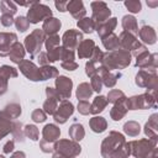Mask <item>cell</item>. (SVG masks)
I'll return each mask as SVG.
<instances>
[{
  "mask_svg": "<svg viewBox=\"0 0 158 158\" xmlns=\"http://www.w3.org/2000/svg\"><path fill=\"white\" fill-rule=\"evenodd\" d=\"M23 133H25V137H28L32 141H38L40 130L37 128V126H35V125H26L25 128H23Z\"/></svg>",
  "mask_w": 158,
  "mask_h": 158,
  "instance_id": "cell-42",
  "label": "cell"
},
{
  "mask_svg": "<svg viewBox=\"0 0 158 158\" xmlns=\"http://www.w3.org/2000/svg\"><path fill=\"white\" fill-rule=\"evenodd\" d=\"M60 128L54 123H47L42 130V139L48 143H54L59 139Z\"/></svg>",
  "mask_w": 158,
  "mask_h": 158,
  "instance_id": "cell-20",
  "label": "cell"
},
{
  "mask_svg": "<svg viewBox=\"0 0 158 158\" xmlns=\"http://www.w3.org/2000/svg\"><path fill=\"white\" fill-rule=\"evenodd\" d=\"M107 99H106V96H104V95H98L94 100H93V102L90 104V114H93V115H98V114H100V112H102L104 110H105V107L107 106Z\"/></svg>",
  "mask_w": 158,
  "mask_h": 158,
  "instance_id": "cell-31",
  "label": "cell"
},
{
  "mask_svg": "<svg viewBox=\"0 0 158 158\" xmlns=\"http://www.w3.org/2000/svg\"><path fill=\"white\" fill-rule=\"evenodd\" d=\"M14 148H15V141H14V139H10V141H7V142L4 144L2 152H4L5 154H9V153H11V152L14 151Z\"/></svg>",
  "mask_w": 158,
  "mask_h": 158,
  "instance_id": "cell-56",
  "label": "cell"
},
{
  "mask_svg": "<svg viewBox=\"0 0 158 158\" xmlns=\"http://www.w3.org/2000/svg\"><path fill=\"white\" fill-rule=\"evenodd\" d=\"M25 54H26V49H25L23 44L17 41L12 44V47L10 49V53H9V58L12 63L20 64L25 59Z\"/></svg>",
  "mask_w": 158,
  "mask_h": 158,
  "instance_id": "cell-23",
  "label": "cell"
},
{
  "mask_svg": "<svg viewBox=\"0 0 158 158\" xmlns=\"http://www.w3.org/2000/svg\"><path fill=\"white\" fill-rule=\"evenodd\" d=\"M60 27H62L60 20L52 16V17H48L47 20L43 21L42 31L46 36H52V35H57V32L60 30Z\"/></svg>",
  "mask_w": 158,
  "mask_h": 158,
  "instance_id": "cell-25",
  "label": "cell"
},
{
  "mask_svg": "<svg viewBox=\"0 0 158 158\" xmlns=\"http://www.w3.org/2000/svg\"><path fill=\"white\" fill-rule=\"evenodd\" d=\"M17 42V36L14 32H0V57H7L12 44Z\"/></svg>",
  "mask_w": 158,
  "mask_h": 158,
  "instance_id": "cell-18",
  "label": "cell"
},
{
  "mask_svg": "<svg viewBox=\"0 0 158 158\" xmlns=\"http://www.w3.org/2000/svg\"><path fill=\"white\" fill-rule=\"evenodd\" d=\"M31 118H32L35 122H44L46 118H47V115H46V112H44L42 109H36V110L32 111Z\"/></svg>",
  "mask_w": 158,
  "mask_h": 158,
  "instance_id": "cell-50",
  "label": "cell"
},
{
  "mask_svg": "<svg viewBox=\"0 0 158 158\" xmlns=\"http://www.w3.org/2000/svg\"><path fill=\"white\" fill-rule=\"evenodd\" d=\"M37 62L41 67H44V65H49V59H48V56L46 52H41L40 54H37Z\"/></svg>",
  "mask_w": 158,
  "mask_h": 158,
  "instance_id": "cell-54",
  "label": "cell"
},
{
  "mask_svg": "<svg viewBox=\"0 0 158 158\" xmlns=\"http://www.w3.org/2000/svg\"><path fill=\"white\" fill-rule=\"evenodd\" d=\"M141 38V41L143 43H147V44H154L156 41H157V35H156V31L152 26H148V25H143L141 28H138V33H137Z\"/></svg>",
  "mask_w": 158,
  "mask_h": 158,
  "instance_id": "cell-26",
  "label": "cell"
},
{
  "mask_svg": "<svg viewBox=\"0 0 158 158\" xmlns=\"http://www.w3.org/2000/svg\"><path fill=\"white\" fill-rule=\"evenodd\" d=\"M0 22H1L2 26H5V27H10L11 25H14L15 19H14V16H11V15L2 14L1 17H0Z\"/></svg>",
  "mask_w": 158,
  "mask_h": 158,
  "instance_id": "cell-52",
  "label": "cell"
},
{
  "mask_svg": "<svg viewBox=\"0 0 158 158\" xmlns=\"http://www.w3.org/2000/svg\"><path fill=\"white\" fill-rule=\"evenodd\" d=\"M147 5L151 6V7H156V6H158V1H157V0H156V1H149V0H147Z\"/></svg>",
  "mask_w": 158,
  "mask_h": 158,
  "instance_id": "cell-60",
  "label": "cell"
},
{
  "mask_svg": "<svg viewBox=\"0 0 158 158\" xmlns=\"http://www.w3.org/2000/svg\"><path fill=\"white\" fill-rule=\"evenodd\" d=\"M0 158H6L5 156H2V154H0Z\"/></svg>",
  "mask_w": 158,
  "mask_h": 158,
  "instance_id": "cell-62",
  "label": "cell"
},
{
  "mask_svg": "<svg viewBox=\"0 0 158 158\" xmlns=\"http://www.w3.org/2000/svg\"><path fill=\"white\" fill-rule=\"evenodd\" d=\"M83 33L78 30H74V28H69L68 31H65L60 38L62 43H63V48L68 49V51H73L78 48L79 43L83 41Z\"/></svg>",
  "mask_w": 158,
  "mask_h": 158,
  "instance_id": "cell-11",
  "label": "cell"
},
{
  "mask_svg": "<svg viewBox=\"0 0 158 158\" xmlns=\"http://www.w3.org/2000/svg\"><path fill=\"white\" fill-rule=\"evenodd\" d=\"M90 85H91V89L93 91H96V93H100L102 90V80L100 78L99 74L91 77V81H90Z\"/></svg>",
  "mask_w": 158,
  "mask_h": 158,
  "instance_id": "cell-49",
  "label": "cell"
},
{
  "mask_svg": "<svg viewBox=\"0 0 158 158\" xmlns=\"http://www.w3.org/2000/svg\"><path fill=\"white\" fill-rule=\"evenodd\" d=\"M46 95H47V100L43 102L42 110L46 112V115H53L58 107V102L62 101V99L57 93V90L51 86H46Z\"/></svg>",
  "mask_w": 158,
  "mask_h": 158,
  "instance_id": "cell-13",
  "label": "cell"
},
{
  "mask_svg": "<svg viewBox=\"0 0 158 158\" xmlns=\"http://www.w3.org/2000/svg\"><path fill=\"white\" fill-rule=\"evenodd\" d=\"M54 143H48V142H44L43 139L40 141V148L43 153H52L54 152V148H53Z\"/></svg>",
  "mask_w": 158,
  "mask_h": 158,
  "instance_id": "cell-53",
  "label": "cell"
},
{
  "mask_svg": "<svg viewBox=\"0 0 158 158\" xmlns=\"http://www.w3.org/2000/svg\"><path fill=\"white\" fill-rule=\"evenodd\" d=\"M52 158H77V157H67V156H63V154H59V153H53Z\"/></svg>",
  "mask_w": 158,
  "mask_h": 158,
  "instance_id": "cell-59",
  "label": "cell"
},
{
  "mask_svg": "<svg viewBox=\"0 0 158 158\" xmlns=\"http://www.w3.org/2000/svg\"><path fill=\"white\" fill-rule=\"evenodd\" d=\"M10 158H26V154L22 151H16L10 156Z\"/></svg>",
  "mask_w": 158,
  "mask_h": 158,
  "instance_id": "cell-58",
  "label": "cell"
},
{
  "mask_svg": "<svg viewBox=\"0 0 158 158\" xmlns=\"http://www.w3.org/2000/svg\"><path fill=\"white\" fill-rule=\"evenodd\" d=\"M17 69L14 67H10L7 64H4L0 67V95H4L7 91V81L10 78L17 77Z\"/></svg>",
  "mask_w": 158,
  "mask_h": 158,
  "instance_id": "cell-17",
  "label": "cell"
},
{
  "mask_svg": "<svg viewBox=\"0 0 158 158\" xmlns=\"http://www.w3.org/2000/svg\"><path fill=\"white\" fill-rule=\"evenodd\" d=\"M0 10H1V14H6V15L14 16L17 12V6H16V2H14V1L2 0L0 2Z\"/></svg>",
  "mask_w": 158,
  "mask_h": 158,
  "instance_id": "cell-40",
  "label": "cell"
},
{
  "mask_svg": "<svg viewBox=\"0 0 158 158\" xmlns=\"http://www.w3.org/2000/svg\"><path fill=\"white\" fill-rule=\"evenodd\" d=\"M14 23L16 26V30H19L20 32H25L30 27V22L27 20V17H25V16H17L15 19V22Z\"/></svg>",
  "mask_w": 158,
  "mask_h": 158,
  "instance_id": "cell-46",
  "label": "cell"
},
{
  "mask_svg": "<svg viewBox=\"0 0 158 158\" xmlns=\"http://www.w3.org/2000/svg\"><path fill=\"white\" fill-rule=\"evenodd\" d=\"M59 42H60V37L58 35H52V36H47L46 40H44V47L48 51L56 48L59 46Z\"/></svg>",
  "mask_w": 158,
  "mask_h": 158,
  "instance_id": "cell-44",
  "label": "cell"
},
{
  "mask_svg": "<svg viewBox=\"0 0 158 158\" xmlns=\"http://www.w3.org/2000/svg\"><path fill=\"white\" fill-rule=\"evenodd\" d=\"M118 42H120V48L121 49H125V51H128L131 53V56H139L141 53L146 52L147 51V47L141 43L137 37L130 32H126V31H122L118 36Z\"/></svg>",
  "mask_w": 158,
  "mask_h": 158,
  "instance_id": "cell-5",
  "label": "cell"
},
{
  "mask_svg": "<svg viewBox=\"0 0 158 158\" xmlns=\"http://www.w3.org/2000/svg\"><path fill=\"white\" fill-rule=\"evenodd\" d=\"M48 17H52V10L49 6L36 1L27 11V20L30 23H38L40 21H44Z\"/></svg>",
  "mask_w": 158,
  "mask_h": 158,
  "instance_id": "cell-8",
  "label": "cell"
},
{
  "mask_svg": "<svg viewBox=\"0 0 158 158\" xmlns=\"http://www.w3.org/2000/svg\"><path fill=\"white\" fill-rule=\"evenodd\" d=\"M116 26H117V19L116 17H110L105 22H101V23L95 25V31L98 32L99 37L102 38V37L112 33Z\"/></svg>",
  "mask_w": 158,
  "mask_h": 158,
  "instance_id": "cell-22",
  "label": "cell"
},
{
  "mask_svg": "<svg viewBox=\"0 0 158 158\" xmlns=\"http://www.w3.org/2000/svg\"><path fill=\"white\" fill-rule=\"evenodd\" d=\"M73 114H74V105L69 100H62L56 112L53 114V118L57 123H65L67 120Z\"/></svg>",
  "mask_w": 158,
  "mask_h": 158,
  "instance_id": "cell-14",
  "label": "cell"
},
{
  "mask_svg": "<svg viewBox=\"0 0 158 158\" xmlns=\"http://www.w3.org/2000/svg\"><path fill=\"white\" fill-rule=\"evenodd\" d=\"M78 111L80 115H89L90 114V102L88 100H79L78 102Z\"/></svg>",
  "mask_w": 158,
  "mask_h": 158,
  "instance_id": "cell-51",
  "label": "cell"
},
{
  "mask_svg": "<svg viewBox=\"0 0 158 158\" xmlns=\"http://www.w3.org/2000/svg\"><path fill=\"white\" fill-rule=\"evenodd\" d=\"M106 99H107V102L116 104V102H118V101H123V100L126 99V95H125L123 91H121V90H118V89H112V90L109 91Z\"/></svg>",
  "mask_w": 158,
  "mask_h": 158,
  "instance_id": "cell-41",
  "label": "cell"
},
{
  "mask_svg": "<svg viewBox=\"0 0 158 158\" xmlns=\"http://www.w3.org/2000/svg\"><path fill=\"white\" fill-rule=\"evenodd\" d=\"M121 25H122L123 31L137 36V33H138V23H137V20H136V17L133 15H125L122 17V20H121Z\"/></svg>",
  "mask_w": 158,
  "mask_h": 158,
  "instance_id": "cell-30",
  "label": "cell"
},
{
  "mask_svg": "<svg viewBox=\"0 0 158 158\" xmlns=\"http://www.w3.org/2000/svg\"><path fill=\"white\" fill-rule=\"evenodd\" d=\"M123 5L132 14H137V12H139L142 10V4H141L139 0H127V1L123 2Z\"/></svg>",
  "mask_w": 158,
  "mask_h": 158,
  "instance_id": "cell-45",
  "label": "cell"
},
{
  "mask_svg": "<svg viewBox=\"0 0 158 158\" xmlns=\"http://www.w3.org/2000/svg\"><path fill=\"white\" fill-rule=\"evenodd\" d=\"M158 138H141L130 142L131 154L135 158H148L157 148Z\"/></svg>",
  "mask_w": 158,
  "mask_h": 158,
  "instance_id": "cell-3",
  "label": "cell"
},
{
  "mask_svg": "<svg viewBox=\"0 0 158 158\" xmlns=\"http://www.w3.org/2000/svg\"><path fill=\"white\" fill-rule=\"evenodd\" d=\"M102 58H104V52L96 46L95 49H94V52H93V54H91V57L89 58V60H91L93 63H95V64H98V65H101Z\"/></svg>",
  "mask_w": 158,
  "mask_h": 158,
  "instance_id": "cell-48",
  "label": "cell"
},
{
  "mask_svg": "<svg viewBox=\"0 0 158 158\" xmlns=\"http://www.w3.org/2000/svg\"><path fill=\"white\" fill-rule=\"evenodd\" d=\"M136 67L141 69H148V70H157L158 67V54L157 53H149L148 49L139 56L136 57Z\"/></svg>",
  "mask_w": 158,
  "mask_h": 158,
  "instance_id": "cell-12",
  "label": "cell"
},
{
  "mask_svg": "<svg viewBox=\"0 0 158 158\" xmlns=\"http://www.w3.org/2000/svg\"><path fill=\"white\" fill-rule=\"evenodd\" d=\"M135 83L139 88H146L147 91H157L158 89V75L157 70L141 69L135 77Z\"/></svg>",
  "mask_w": 158,
  "mask_h": 158,
  "instance_id": "cell-7",
  "label": "cell"
},
{
  "mask_svg": "<svg viewBox=\"0 0 158 158\" xmlns=\"http://www.w3.org/2000/svg\"><path fill=\"white\" fill-rule=\"evenodd\" d=\"M90 6H91V11H93L91 20L95 22V25L105 22L106 20L110 19L111 10L106 5V2H104V1H93L90 4Z\"/></svg>",
  "mask_w": 158,
  "mask_h": 158,
  "instance_id": "cell-10",
  "label": "cell"
},
{
  "mask_svg": "<svg viewBox=\"0 0 158 158\" xmlns=\"http://www.w3.org/2000/svg\"><path fill=\"white\" fill-rule=\"evenodd\" d=\"M126 106L128 110H146L156 107V91H146L141 95H133L126 99Z\"/></svg>",
  "mask_w": 158,
  "mask_h": 158,
  "instance_id": "cell-4",
  "label": "cell"
},
{
  "mask_svg": "<svg viewBox=\"0 0 158 158\" xmlns=\"http://www.w3.org/2000/svg\"><path fill=\"white\" fill-rule=\"evenodd\" d=\"M131 53L125 49H116L112 52L104 53V58L101 62V67L109 72H114L116 69H125L131 63Z\"/></svg>",
  "mask_w": 158,
  "mask_h": 158,
  "instance_id": "cell-2",
  "label": "cell"
},
{
  "mask_svg": "<svg viewBox=\"0 0 158 158\" xmlns=\"http://www.w3.org/2000/svg\"><path fill=\"white\" fill-rule=\"evenodd\" d=\"M67 11L70 12V15L75 19V20H80L83 17H85L86 10L84 7V4L81 0H70L67 4Z\"/></svg>",
  "mask_w": 158,
  "mask_h": 158,
  "instance_id": "cell-21",
  "label": "cell"
},
{
  "mask_svg": "<svg viewBox=\"0 0 158 158\" xmlns=\"http://www.w3.org/2000/svg\"><path fill=\"white\" fill-rule=\"evenodd\" d=\"M19 69L20 72L31 81H40L41 80V75H40V68L28 59H23L20 64H19Z\"/></svg>",
  "mask_w": 158,
  "mask_h": 158,
  "instance_id": "cell-16",
  "label": "cell"
},
{
  "mask_svg": "<svg viewBox=\"0 0 158 158\" xmlns=\"http://www.w3.org/2000/svg\"><path fill=\"white\" fill-rule=\"evenodd\" d=\"M144 135L148 138H158V114H152L143 127Z\"/></svg>",
  "mask_w": 158,
  "mask_h": 158,
  "instance_id": "cell-24",
  "label": "cell"
},
{
  "mask_svg": "<svg viewBox=\"0 0 158 158\" xmlns=\"http://www.w3.org/2000/svg\"><path fill=\"white\" fill-rule=\"evenodd\" d=\"M44 40H46V35L43 33L42 28H35L28 36H26L25 38V43L23 47L26 49V52L30 53V57L33 59L37 54L41 53L42 46L44 44Z\"/></svg>",
  "mask_w": 158,
  "mask_h": 158,
  "instance_id": "cell-6",
  "label": "cell"
},
{
  "mask_svg": "<svg viewBox=\"0 0 158 158\" xmlns=\"http://www.w3.org/2000/svg\"><path fill=\"white\" fill-rule=\"evenodd\" d=\"M21 111L22 110H21V105L20 104H17V102L7 104L2 110H0V118L14 121V120L20 117Z\"/></svg>",
  "mask_w": 158,
  "mask_h": 158,
  "instance_id": "cell-19",
  "label": "cell"
},
{
  "mask_svg": "<svg viewBox=\"0 0 158 158\" xmlns=\"http://www.w3.org/2000/svg\"><path fill=\"white\" fill-rule=\"evenodd\" d=\"M54 85H56L54 89L57 90V93L59 94L62 100H67L70 98L72 89H73V80L70 78H68L65 75H58L56 78Z\"/></svg>",
  "mask_w": 158,
  "mask_h": 158,
  "instance_id": "cell-15",
  "label": "cell"
},
{
  "mask_svg": "<svg viewBox=\"0 0 158 158\" xmlns=\"http://www.w3.org/2000/svg\"><path fill=\"white\" fill-rule=\"evenodd\" d=\"M96 44L93 40H83L79 46H78V57L80 59H84V58H90L94 49H95Z\"/></svg>",
  "mask_w": 158,
  "mask_h": 158,
  "instance_id": "cell-28",
  "label": "cell"
},
{
  "mask_svg": "<svg viewBox=\"0 0 158 158\" xmlns=\"http://www.w3.org/2000/svg\"><path fill=\"white\" fill-rule=\"evenodd\" d=\"M100 69H101V65H98V64L93 63L91 60L86 62V64H85V74H86L89 78H91V77L99 74V73H100Z\"/></svg>",
  "mask_w": 158,
  "mask_h": 158,
  "instance_id": "cell-47",
  "label": "cell"
},
{
  "mask_svg": "<svg viewBox=\"0 0 158 158\" xmlns=\"http://www.w3.org/2000/svg\"><path fill=\"white\" fill-rule=\"evenodd\" d=\"M40 75H41V80H48L52 78H57L58 69L53 65H44L40 68Z\"/></svg>",
  "mask_w": 158,
  "mask_h": 158,
  "instance_id": "cell-37",
  "label": "cell"
},
{
  "mask_svg": "<svg viewBox=\"0 0 158 158\" xmlns=\"http://www.w3.org/2000/svg\"><path fill=\"white\" fill-rule=\"evenodd\" d=\"M127 99V98H126ZM126 99L123 101H118L116 104H114L112 109L110 110V117L114 120V121H120L121 118L125 117V115L127 114L128 109L126 106Z\"/></svg>",
  "mask_w": 158,
  "mask_h": 158,
  "instance_id": "cell-29",
  "label": "cell"
},
{
  "mask_svg": "<svg viewBox=\"0 0 158 158\" xmlns=\"http://www.w3.org/2000/svg\"><path fill=\"white\" fill-rule=\"evenodd\" d=\"M101 42H102V46L105 47V49H107L109 52H112V51H116L120 48V42H118V36L115 35L114 32L102 37L101 38Z\"/></svg>",
  "mask_w": 158,
  "mask_h": 158,
  "instance_id": "cell-33",
  "label": "cell"
},
{
  "mask_svg": "<svg viewBox=\"0 0 158 158\" xmlns=\"http://www.w3.org/2000/svg\"><path fill=\"white\" fill-rule=\"evenodd\" d=\"M12 137L14 141L17 142H23L25 141V133H23V128H22V123L20 121H12Z\"/></svg>",
  "mask_w": 158,
  "mask_h": 158,
  "instance_id": "cell-39",
  "label": "cell"
},
{
  "mask_svg": "<svg viewBox=\"0 0 158 158\" xmlns=\"http://www.w3.org/2000/svg\"><path fill=\"white\" fill-rule=\"evenodd\" d=\"M89 126L93 132L95 133H102L107 128V121L102 116H94L89 120Z\"/></svg>",
  "mask_w": 158,
  "mask_h": 158,
  "instance_id": "cell-32",
  "label": "cell"
},
{
  "mask_svg": "<svg viewBox=\"0 0 158 158\" xmlns=\"http://www.w3.org/2000/svg\"><path fill=\"white\" fill-rule=\"evenodd\" d=\"M123 132L130 137H136L141 132V126L136 121H127L123 125Z\"/></svg>",
  "mask_w": 158,
  "mask_h": 158,
  "instance_id": "cell-38",
  "label": "cell"
},
{
  "mask_svg": "<svg viewBox=\"0 0 158 158\" xmlns=\"http://www.w3.org/2000/svg\"><path fill=\"white\" fill-rule=\"evenodd\" d=\"M77 26L79 27V30H81L84 33H93L95 31V22L91 20V17H83L80 20L77 21Z\"/></svg>",
  "mask_w": 158,
  "mask_h": 158,
  "instance_id": "cell-36",
  "label": "cell"
},
{
  "mask_svg": "<svg viewBox=\"0 0 158 158\" xmlns=\"http://www.w3.org/2000/svg\"><path fill=\"white\" fill-rule=\"evenodd\" d=\"M100 148L104 158H128L131 156L130 142H127L125 136L117 131H110L102 139Z\"/></svg>",
  "mask_w": 158,
  "mask_h": 158,
  "instance_id": "cell-1",
  "label": "cell"
},
{
  "mask_svg": "<svg viewBox=\"0 0 158 158\" xmlns=\"http://www.w3.org/2000/svg\"><path fill=\"white\" fill-rule=\"evenodd\" d=\"M54 152L67 156V157H78L81 153V147L78 142L72 139H58L54 142Z\"/></svg>",
  "mask_w": 158,
  "mask_h": 158,
  "instance_id": "cell-9",
  "label": "cell"
},
{
  "mask_svg": "<svg viewBox=\"0 0 158 158\" xmlns=\"http://www.w3.org/2000/svg\"><path fill=\"white\" fill-rule=\"evenodd\" d=\"M68 135L72 138V141L79 142V141H81L85 137V130H84V127H83L81 123L75 122V123L70 125V127L68 130Z\"/></svg>",
  "mask_w": 158,
  "mask_h": 158,
  "instance_id": "cell-34",
  "label": "cell"
},
{
  "mask_svg": "<svg viewBox=\"0 0 158 158\" xmlns=\"http://www.w3.org/2000/svg\"><path fill=\"white\" fill-rule=\"evenodd\" d=\"M11 131H12V121L0 118V141L5 136H7L9 133H11Z\"/></svg>",
  "mask_w": 158,
  "mask_h": 158,
  "instance_id": "cell-43",
  "label": "cell"
},
{
  "mask_svg": "<svg viewBox=\"0 0 158 158\" xmlns=\"http://www.w3.org/2000/svg\"><path fill=\"white\" fill-rule=\"evenodd\" d=\"M60 65H62L63 69L70 70V72H72V70H75V69L78 68V63H77L75 60H65V62H62Z\"/></svg>",
  "mask_w": 158,
  "mask_h": 158,
  "instance_id": "cell-55",
  "label": "cell"
},
{
  "mask_svg": "<svg viewBox=\"0 0 158 158\" xmlns=\"http://www.w3.org/2000/svg\"><path fill=\"white\" fill-rule=\"evenodd\" d=\"M101 80H102V85H105L106 88H114L117 83V79L121 78V73L120 72H109L106 69H104L101 67L100 73H99Z\"/></svg>",
  "mask_w": 158,
  "mask_h": 158,
  "instance_id": "cell-27",
  "label": "cell"
},
{
  "mask_svg": "<svg viewBox=\"0 0 158 158\" xmlns=\"http://www.w3.org/2000/svg\"><path fill=\"white\" fill-rule=\"evenodd\" d=\"M93 93L94 91H93L91 85L89 83H80L78 85V88H77L75 95H77L78 100H86L93 95Z\"/></svg>",
  "mask_w": 158,
  "mask_h": 158,
  "instance_id": "cell-35",
  "label": "cell"
},
{
  "mask_svg": "<svg viewBox=\"0 0 158 158\" xmlns=\"http://www.w3.org/2000/svg\"><path fill=\"white\" fill-rule=\"evenodd\" d=\"M148 158H158V148H156V149L152 152V154H151Z\"/></svg>",
  "mask_w": 158,
  "mask_h": 158,
  "instance_id": "cell-61",
  "label": "cell"
},
{
  "mask_svg": "<svg viewBox=\"0 0 158 158\" xmlns=\"http://www.w3.org/2000/svg\"><path fill=\"white\" fill-rule=\"evenodd\" d=\"M67 4H68V1H56V2H54L56 7H57L58 11H60V12H65V11H67Z\"/></svg>",
  "mask_w": 158,
  "mask_h": 158,
  "instance_id": "cell-57",
  "label": "cell"
}]
</instances>
